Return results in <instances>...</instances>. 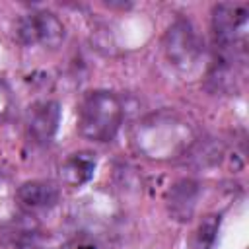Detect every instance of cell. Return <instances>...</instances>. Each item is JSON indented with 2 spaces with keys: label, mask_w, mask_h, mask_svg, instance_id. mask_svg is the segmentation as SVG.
I'll return each instance as SVG.
<instances>
[{
  "label": "cell",
  "mask_w": 249,
  "mask_h": 249,
  "mask_svg": "<svg viewBox=\"0 0 249 249\" xmlns=\"http://www.w3.org/2000/svg\"><path fill=\"white\" fill-rule=\"evenodd\" d=\"M198 136L195 126L173 111H156L142 117L130 130L132 148L152 161H173L189 156Z\"/></svg>",
  "instance_id": "6da1fadb"
},
{
  "label": "cell",
  "mask_w": 249,
  "mask_h": 249,
  "mask_svg": "<svg viewBox=\"0 0 249 249\" xmlns=\"http://www.w3.org/2000/svg\"><path fill=\"white\" fill-rule=\"evenodd\" d=\"M124 107L117 93L95 89L84 95L78 107V132L91 142H111L121 130Z\"/></svg>",
  "instance_id": "7a4b0ae2"
},
{
  "label": "cell",
  "mask_w": 249,
  "mask_h": 249,
  "mask_svg": "<svg viewBox=\"0 0 249 249\" xmlns=\"http://www.w3.org/2000/svg\"><path fill=\"white\" fill-rule=\"evenodd\" d=\"M163 53L167 62L183 76H193L200 68L204 45L195 25L187 18H177L163 33Z\"/></svg>",
  "instance_id": "3957f363"
},
{
  "label": "cell",
  "mask_w": 249,
  "mask_h": 249,
  "mask_svg": "<svg viewBox=\"0 0 249 249\" xmlns=\"http://www.w3.org/2000/svg\"><path fill=\"white\" fill-rule=\"evenodd\" d=\"M249 29V6L241 2H222L212 8V35L216 47L226 56L245 51Z\"/></svg>",
  "instance_id": "277c9868"
},
{
  "label": "cell",
  "mask_w": 249,
  "mask_h": 249,
  "mask_svg": "<svg viewBox=\"0 0 249 249\" xmlns=\"http://www.w3.org/2000/svg\"><path fill=\"white\" fill-rule=\"evenodd\" d=\"M16 37L25 47L56 49L62 45L66 29L56 14L49 10H35L18 19Z\"/></svg>",
  "instance_id": "5b68a950"
},
{
  "label": "cell",
  "mask_w": 249,
  "mask_h": 249,
  "mask_svg": "<svg viewBox=\"0 0 249 249\" xmlns=\"http://www.w3.org/2000/svg\"><path fill=\"white\" fill-rule=\"evenodd\" d=\"M60 124V105L54 99H41L29 105L25 113L27 136L41 146H47L56 136Z\"/></svg>",
  "instance_id": "8992f818"
},
{
  "label": "cell",
  "mask_w": 249,
  "mask_h": 249,
  "mask_svg": "<svg viewBox=\"0 0 249 249\" xmlns=\"http://www.w3.org/2000/svg\"><path fill=\"white\" fill-rule=\"evenodd\" d=\"M16 198L25 210H31V212L47 210V208H53L60 200V191L51 181L33 179V181H25L18 187Z\"/></svg>",
  "instance_id": "52a82bcc"
},
{
  "label": "cell",
  "mask_w": 249,
  "mask_h": 249,
  "mask_svg": "<svg viewBox=\"0 0 249 249\" xmlns=\"http://www.w3.org/2000/svg\"><path fill=\"white\" fill-rule=\"evenodd\" d=\"M200 185L193 179H181L167 191V208L177 222H189L195 214Z\"/></svg>",
  "instance_id": "ba28073f"
},
{
  "label": "cell",
  "mask_w": 249,
  "mask_h": 249,
  "mask_svg": "<svg viewBox=\"0 0 249 249\" xmlns=\"http://www.w3.org/2000/svg\"><path fill=\"white\" fill-rule=\"evenodd\" d=\"M95 167H97L95 154L89 150H80L66 156V160L60 165V179L64 185L78 189L93 179Z\"/></svg>",
  "instance_id": "9c48e42d"
},
{
  "label": "cell",
  "mask_w": 249,
  "mask_h": 249,
  "mask_svg": "<svg viewBox=\"0 0 249 249\" xmlns=\"http://www.w3.org/2000/svg\"><path fill=\"white\" fill-rule=\"evenodd\" d=\"M14 249H64V245L56 237L45 235L37 228L29 226L18 231L14 239Z\"/></svg>",
  "instance_id": "30bf717a"
},
{
  "label": "cell",
  "mask_w": 249,
  "mask_h": 249,
  "mask_svg": "<svg viewBox=\"0 0 249 249\" xmlns=\"http://www.w3.org/2000/svg\"><path fill=\"white\" fill-rule=\"evenodd\" d=\"M220 230V214H208L200 220L193 235V249H212Z\"/></svg>",
  "instance_id": "8fae6325"
},
{
  "label": "cell",
  "mask_w": 249,
  "mask_h": 249,
  "mask_svg": "<svg viewBox=\"0 0 249 249\" xmlns=\"http://www.w3.org/2000/svg\"><path fill=\"white\" fill-rule=\"evenodd\" d=\"M16 109V99L12 88L0 78V119H10Z\"/></svg>",
  "instance_id": "7c38bea8"
},
{
  "label": "cell",
  "mask_w": 249,
  "mask_h": 249,
  "mask_svg": "<svg viewBox=\"0 0 249 249\" xmlns=\"http://www.w3.org/2000/svg\"><path fill=\"white\" fill-rule=\"evenodd\" d=\"M80 249H95V247H91V245H84V247H80Z\"/></svg>",
  "instance_id": "4fadbf2b"
}]
</instances>
